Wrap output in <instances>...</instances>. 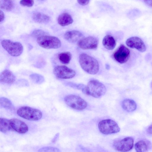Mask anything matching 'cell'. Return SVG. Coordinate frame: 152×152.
I'll return each mask as SVG.
<instances>
[{"mask_svg":"<svg viewBox=\"0 0 152 152\" xmlns=\"http://www.w3.org/2000/svg\"><path fill=\"white\" fill-rule=\"evenodd\" d=\"M79 62L82 68L89 74L95 75L99 71V65L97 60L86 54H80Z\"/></svg>","mask_w":152,"mask_h":152,"instance_id":"cell-1","label":"cell"},{"mask_svg":"<svg viewBox=\"0 0 152 152\" xmlns=\"http://www.w3.org/2000/svg\"><path fill=\"white\" fill-rule=\"evenodd\" d=\"M106 91V87L103 83L97 80L92 79L86 86V94L98 98L104 95Z\"/></svg>","mask_w":152,"mask_h":152,"instance_id":"cell-2","label":"cell"},{"mask_svg":"<svg viewBox=\"0 0 152 152\" xmlns=\"http://www.w3.org/2000/svg\"><path fill=\"white\" fill-rule=\"evenodd\" d=\"M17 113L20 117L30 121L38 120L42 117L40 111L28 106L21 107L18 110Z\"/></svg>","mask_w":152,"mask_h":152,"instance_id":"cell-3","label":"cell"},{"mask_svg":"<svg viewBox=\"0 0 152 152\" xmlns=\"http://www.w3.org/2000/svg\"><path fill=\"white\" fill-rule=\"evenodd\" d=\"M98 127L101 133L106 135L116 133L120 130L117 123L110 119L101 121L98 123Z\"/></svg>","mask_w":152,"mask_h":152,"instance_id":"cell-4","label":"cell"},{"mask_svg":"<svg viewBox=\"0 0 152 152\" xmlns=\"http://www.w3.org/2000/svg\"><path fill=\"white\" fill-rule=\"evenodd\" d=\"M37 41L40 46L45 49H57L61 45L60 40L54 36L44 35L37 38Z\"/></svg>","mask_w":152,"mask_h":152,"instance_id":"cell-5","label":"cell"},{"mask_svg":"<svg viewBox=\"0 0 152 152\" xmlns=\"http://www.w3.org/2000/svg\"><path fill=\"white\" fill-rule=\"evenodd\" d=\"M1 44L3 48L12 56H19L23 52V46L19 42L4 39L1 41Z\"/></svg>","mask_w":152,"mask_h":152,"instance_id":"cell-6","label":"cell"},{"mask_svg":"<svg viewBox=\"0 0 152 152\" xmlns=\"http://www.w3.org/2000/svg\"><path fill=\"white\" fill-rule=\"evenodd\" d=\"M64 101L66 104L70 107L78 110H82L87 106V102L80 97L70 94L66 96Z\"/></svg>","mask_w":152,"mask_h":152,"instance_id":"cell-7","label":"cell"},{"mask_svg":"<svg viewBox=\"0 0 152 152\" xmlns=\"http://www.w3.org/2000/svg\"><path fill=\"white\" fill-rule=\"evenodd\" d=\"M134 140L131 137H127L113 142V146L116 150L127 152L131 150L133 146Z\"/></svg>","mask_w":152,"mask_h":152,"instance_id":"cell-8","label":"cell"},{"mask_svg":"<svg viewBox=\"0 0 152 152\" xmlns=\"http://www.w3.org/2000/svg\"><path fill=\"white\" fill-rule=\"evenodd\" d=\"M53 72L56 77L62 79L71 78L75 75V71L63 65L56 66L53 70Z\"/></svg>","mask_w":152,"mask_h":152,"instance_id":"cell-9","label":"cell"},{"mask_svg":"<svg viewBox=\"0 0 152 152\" xmlns=\"http://www.w3.org/2000/svg\"><path fill=\"white\" fill-rule=\"evenodd\" d=\"M130 56L129 49L124 45H121L113 54L115 59L120 64L125 63L128 60Z\"/></svg>","mask_w":152,"mask_h":152,"instance_id":"cell-10","label":"cell"},{"mask_svg":"<svg viewBox=\"0 0 152 152\" xmlns=\"http://www.w3.org/2000/svg\"><path fill=\"white\" fill-rule=\"evenodd\" d=\"M98 40L93 36H88L81 39L78 42V46L84 49H91L96 48L98 46Z\"/></svg>","mask_w":152,"mask_h":152,"instance_id":"cell-11","label":"cell"},{"mask_svg":"<svg viewBox=\"0 0 152 152\" xmlns=\"http://www.w3.org/2000/svg\"><path fill=\"white\" fill-rule=\"evenodd\" d=\"M126 43L129 47L135 48L140 52H144L146 50V47L143 42L138 37H131L126 40Z\"/></svg>","mask_w":152,"mask_h":152,"instance_id":"cell-12","label":"cell"},{"mask_svg":"<svg viewBox=\"0 0 152 152\" xmlns=\"http://www.w3.org/2000/svg\"><path fill=\"white\" fill-rule=\"evenodd\" d=\"M12 128L20 134H24L28 130L27 125L23 121L17 118H12L10 120Z\"/></svg>","mask_w":152,"mask_h":152,"instance_id":"cell-13","label":"cell"},{"mask_svg":"<svg viewBox=\"0 0 152 152\" xmlns=\"http://www.w3.org/2000/svg\"><path fill=\"white\" fill-rule=\"evenodd\" d=\"M83 37V35L81 33L76 30L67 31L64 35L65 39L68 42L72 43L78 41Z\"/></svg>","mask_w":152,"mask_h":152,"instance_id":"cell-14","label":"cell"},{"mask_svg":"<svg viewBox=\"0 0 152 152\" xmlns=\"http://www.w3.org/2000/svg\"><path fill=\"white\" fill-rule=\"evenodd\" d=\"M16 77L12 72L6 69L2 71L0 74V81L1 82L7 84H12L15 80Z\"/></svg>","mask_w":152,"mask_h":152,"instance_id":"cell-15","label":"cell"},{"mask_svg":"<svg viewBox=\"0 0 152 152\" xmlns=\"http://www.w3.org/2000/svg\"><path fill=\"white\" fill-rule=\"evenodd\" d=\"M58 22L61 26H64L72 24L73 20L69 14L64 13L61 14L58 18Z\"/></svg>","mask_w":152,"mask_h":152,"instance_id":"cell-16","label":"cell"},{"mask_svg":"<svg viewBox=\"0 0 152 152\" xmlns=\"http://www.w3.org/2000/svg\"><path fill=\"white\" fill-rule=\"evenodd\" d=\"M102 42L104 47L108 50H113L116 45L115 39L110 35H107L104 37Z\"/></svg>","mask_w":152,"mask_h":152,"instance_id":"cell-17","label":"cell"},{"mask_svg":"<svg viewBox=\"0 0 152 152\" xmlns=\"http://www.w3.org/2000/svg\"><path fill=\"white\" fill-rule=\"evenodd\" d=\"M32 17L34 21L40 23H47L50 21V19L49 16L40 12L34 13Z\"/></svg>","mask_w":152,"mask_h":152,"instance_id":"cell-18","label":"cell"},{"mask_svg":"<svg viewBox=\"0 0 152 152\" xmlns=\"http://www.w3.org/2000/svg\"><path fill=\"white\" fill-rule=\"evenodd\" d=\"M123 109L128 112H132L136 109L137 105L136 102L132 99H126L122 102Z\"/></svg>","mask_w":152,"mask_h":152,"instance_id":"cell-19","label":"cell"},{"mask_svg":"<svg viewBox=\"0 0 152 152\" xmlns=\"http://www.w3.org/2000/svg\"><path fill=\"white\" fill-rule=\"evenodd\" d=\"M12 128L10 121L6 118H0V130L2 132L5 133L10 130Z\"/></svg>","mask_w":152,"mask_h":152,"instance_id":"cell-20","label":"cell"},{"mask_svg":"<svg viewBox=\"0 0 152 152\" xmlns=\"http://www.w3.org/2000/svg\"><path fill=\"white\" fill-rule=\"evenodd\" d=\"M58 58L59 61L64 64H68L69 62L72 58L71 53L68 52H62L58 55Z\"/></svg>","mask_w":152,"mask_h":152,"instance_id":"cell-21","label":"cell"},{"mask_svg":"<svg viewBox=\"0 0 152 152\" xmlns=\"http://www.w3.org/2000/svg\"><path fill=\"white\" fill-rule=\"evenodd\" d=\"M148 145L147 142L143 140L139 141L135 145V149L137 152H145L148 151Z\"/></svg>","mask_w":152,"mask_h":152,"instance_id":"cell-22","label":"cell"},{"mask_svg":"<svg viewBox=\"0 0 152 152\" xmlns=\"http://www.w3.org/2000/svg\"><path fill=\"white\" fill-rule=\"evenodd\" d=\"M0 7L2 10L10 11L13 8L14 4L11 0H0Z\"/></svg>","mask_w":152,"mask_h":152,"instance_id":"cell-23","label":"cell"},{"mask_svg":"<svg viewBox=\"0 0 152 152\" xmlns=\"http://www.w3.org/2000/svg\"><path fill=\"white\" fill-rule=\"evenodd\" d=\"M0 104L1 107L6 109H12L14 108V106L10 100L5 97L0 98Z\"/></svg>","mask_w":152,"mask_h":152,"instance_id":"cell-24","label":"cell"},{"mask_svg":"<svg viewBox=\"0 0 152 152\" xmlns=\"http://www.w3.org/2000/svg\"><path fill=\"white\" fill-rule=\"evenodd\" d=\"M30 79L34 83L37 84H41L45 81L44 77L41 75L36 74H33L29 76Z\"/></svg>","mask_w":152,"mask_h":152,"instance_id":"cell-25","label":"cell"},{"mask_svg":"<svg viewBox=\"0 0 152 152\" xmlns=\"http://www.w3.org/2000/svg\"><path fill=\"white\" fill-rule=\"evenodd\" d=\"M66 84L72 88L81 90L84 94H86V86L82 84H77L72 82H68Z\"/></svg>","mask_w":152,"mask_h":152,"instance_id":"cell-26","label":"cell"},{"mask_svg":"<svg viewBox=\"0 0 152 152\" xmlns=\"http://www.w3.org/2000/svg\"><path fill=\"white\" fill-rule=\"evenodd\" d=\"M39 152H60V151L58 148L51 147H46L40 148Z\"/></svg>","mask_w":152,"mask_h":152,"instance_id":"cell-27","label":"cell"},{"mask_svg":"<svg viewBox=\"0 0 152 152\" xmlns=\"http://www.w3.org/2000/svg\"><path fill=\"white\" fill-rule=\"evenodd\" d=\"M47 33L44 31L40 29H37L34 31L31 35L34 37H38L45 35Z\"/></svg>","mask_w":152,"mask_h":152,"instance_id":"cell-28","label":"cell"},{"mask_svg":"<svg viewBox=\"0 0 152 152\" xmlns=\"http://www.w3.org/2000/svg\"><path fill=\"white\" fill-rule=\"evenodd\" d=\"M20 4L22 6L27 7H31L34 4V0H21Z\"/></svg>","mask_w":152,"mask_h":152,"instance_id":"cell-29","label":"cell"},{"mask_svg":"<svg viewBox=\"0 0 152 152\" xmlns=\"http://www.w3.org/2000/svg\"><path fill=\"white\" fill-rule=\"evenodd\" d=\"M90 0H77L78 3L82 6H85L88 4Z\"/></svg>","mask_w":152,"mask_h":152,"instance_id":"cell-30","label":"cell"},{"mask_svg":"<svg viewBox=\"0 0 152 152\" xmlns=\"http://www.w3.org/2000/svg\"><path fill=\"white\" fill-rule=\"evenodd\" d=\"M59 136V133H57L53 139L52 142L53 143L55 142L58 140Z\"/></svg>","mask_w":152,"mask_h":152,"instance_id":"cell-31","label":"cell"},{"mask_svg":"<svg viewBox=\"0 0 152 152\" xmlns=\"http://www.w3.org/2000/svg\"><path fill=\"white\" fill-rule=\"evenodd\" d=\"M0 23H1L4 20V12L0 10Z\"/></svg>","mask_w":152,"mask_h":152,"instance_id":"cell-32","label":"cell"},{"mask_svg":"<svg viewBox=\"0 0 152 152\" xmlns=\"http://www.w3.org/2000/svg\"><path fill=\"white\" fill-rule=\"evenodd\" d=\"M147 132L149 134H152V124L148 128Z\"/></svg>","mask_w":152,"mask_h":152,"instance_id":"cell-33","label":"cell"},{"mask_svg":"<svg viewBox=\"0 0 152 152\" xmlns=\"http://www.w3.org/2000/svg\"><path fill=\"white\" fill-rule=\"evenodd\" d=\"M144 1L147 5L152 7V0H144Z\"/></svg>","mask_w":152,"mask_h":152,"instance_id":"cell-34","label":"cell"},{"mask_svg":"<svg viewBox=\"0 0 152 152\" xmlns=\"http://www.w3.org/2000/svg\"><path fill=\"white\" fill-rule=\"evenodd\" d=\"M38 0L41 1H45V0Z\"/></svg>","mask_w":152,"mask_h":152,"instance_id":"cell-35","label":"cell"}]
</instances>
